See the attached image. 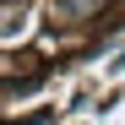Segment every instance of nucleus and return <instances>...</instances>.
<instances>
[{
  "label": "nucleus",
  "instance_id": "1",
  "mask_svg": "<svg viewBox=\"0 0 125 125\" xmlns=\"http://www.w3.org/2000/svg\"><path fill=\"white\" fill-rule=\"evenodd\" d=\"M93 6H98V0H54V16H82Z\"/></svg>",
  "mask_w": 125,
  "mask_h": 125
}]
</instances>
